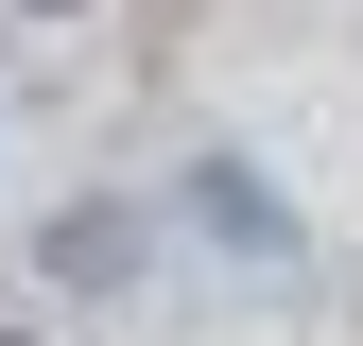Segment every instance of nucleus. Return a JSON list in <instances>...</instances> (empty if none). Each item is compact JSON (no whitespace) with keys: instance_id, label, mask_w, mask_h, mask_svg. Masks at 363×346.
<instances>
[{"instance_id":"1","label":"nucleus","mask_w":363,"mask_h":346,"mask_svg":"<svg viewBox=\"0 0 363 346\" xmlns=\"http://www.w3.org/2000/svg\"><path fill=\"white\" fill-rule=\"evenodd\" d=\"M52 260H69V277H121V260H139V225H121V208H69Z\"/></svg>"}]
</instances>
